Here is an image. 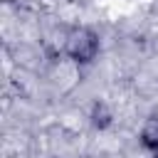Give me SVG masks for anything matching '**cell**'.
<instances>
[{"label":"cell","mask_w":158,"mask_h":158,"mask_svg":"<svg viewBox=\"0 0 158 158\" xmlns=\"http://www.w3.org/2000/svg\"><path fill=\"white\" fill-rule=\"evenodd\" d=\"M64 52L79 64H89L99 54V37L89 27H74L64 40Z\"/></svg>","instance_id":"6da1fadb"},{"label":"cell","mask_w":158,"mask_h":158,"mask_svg":"<svg viewBox=\"0 0 158 158\" xmlns=\"http://www.w3.org/2000/svg\"><path fill=\"white\" fill-rule=\"evenodd\" d=\"M141 143L148 148V151H158V116H148L143 121V128H141Z\"/></svg>","instance_id":"7a4b0ae2"},{"label":"cell","mask_w":158,"mask_h":158,"mask_svg":"<svg viewBox=\"0 0 158 158\" xmlns=\"http://www.w3.org/2000/svg\"><path fill=\"white\" fill-rule=\"evenodd\" d=\"M111 111H109V106L106 104H94V109H91V123L96 126V128H106L109 123H111Z\"/></svg>","instance_id":"3957f363"},{"label":"cell","mask_w":158,"mask_h":158,"mask_svg":"<svg viewBox=\"0 0 158 158\" xmlns=\"http://www.w3.org/2000/svg\"><path fill=\"white\" fill-rule=\"evenodd\" d=\"M153 158H158V151H156V153H153Z\"/></svg>","instance_id":"277c9868"}]
</instances>
